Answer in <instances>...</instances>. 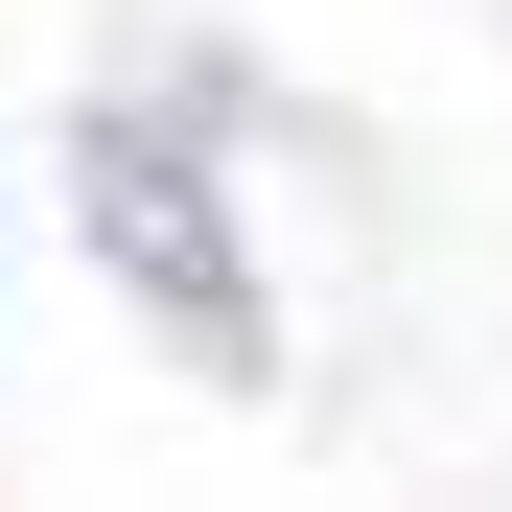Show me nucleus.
<instances>
[{
    "label": "nucleus",
    "instance_id": "f257e3e1",
    "mask_svg": "<svg viewBox=\"0 0 512 512\" xmlns=\"http://www.w3.org/2000/svg\"><path fill=\"white\" fill-rule=\"evenodd\" d=\"M70 210H94V256L163 303V350H210V373L280 350V326H256V233H233V187H210L163 117H94V140H70Z\"/></svg>",
    "mask_w": 512,
    "mask_h": 512
}]
</instances>
